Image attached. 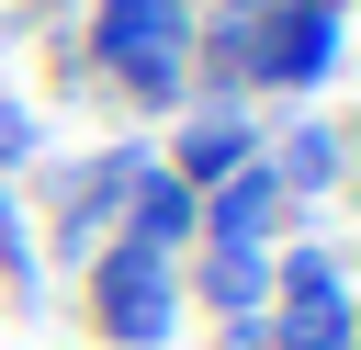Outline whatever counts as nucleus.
<instances>
[{"label":"nucleus","instance_id":"f257e3e1","mask_svg":"<svg viewBox=\"0 0 361 350\" xmlns=\"http://www.w3.org/2000/svg\"><path fill=\"white\" fill-rule=\"evenodd\" d=\"M90 316H102V339L113 350H147L158 327H180V294H169V260L158 248H113V271H102V294H90Z\"/></svg>","mask_w":361,"mask_h":350},{"label":"nucleus","instance_id":"39448f33","mask_svg":"<svg viewBox=\"0 0 361 350\" xmlns=\"http://www.w3.org/2000/svg\"><path fill=\"white\" fill-rule=\"evenodd\" d=\"M180 237H192V192H180V181H158V192L135 203V248H158V260H169Z\"/></svg>","mask_w":361,"mask_h":350},{"label":"nucleus","instance_id":"20e7f679","mask_svg":"<svg viewBox=\"0 0 361 350\" xmlns=\"http://www.w3.org/2000/svg\"><path fill=\"white\" fill-rule=\"evenodd\" d=\"M271 215H282V169H248V181L226 192V215H214V226H226V248H259V226H271Z\"/></svg>","mask_w":361,"mask_h":350},{"label":"nucleus","instance_id":"f03ea898","mask_svg":"<svg viewBox=\"0 0 361 350\" xmlns=\"http://www.w3.org/2000/svg\"><path fill=\"white\" fill-rule=\"evenodd\" d=\"M180 45H192L180 0H113V23H102V68H124L147 102L180 90Z\"/></svg>","mask_w":361,"mask_h":350},{"label":"nucleus","instance_id":"7ed1b4c3","mask_svg":"<svg viewBox=\"0 0 361 350\" xmlns=\"http://www.w3.org/2000/svg\"><path fill=\"white\" fill-rule=\"evenodd\" d=\"M135 181H147V158H135V147H124V158H102V169H79V192H68V248H90V237L124 215V192H135Z\"/></svg>","mask_w":361,"mask_h":350},{"label":"nucleus","instance_id":"423d86ee","mask_svg":"<svg viewBox=\"0 0 361 350\" xmlns=\"http://www.w3.org/2000/svg\"><path fill=\"white\" fill-rule=\"evenodd\" d=\"M214 305H226V316L259 305V248H226V260H214Z\"/></svg>","mask_w":361,"mask_h":350}]
</instances>
